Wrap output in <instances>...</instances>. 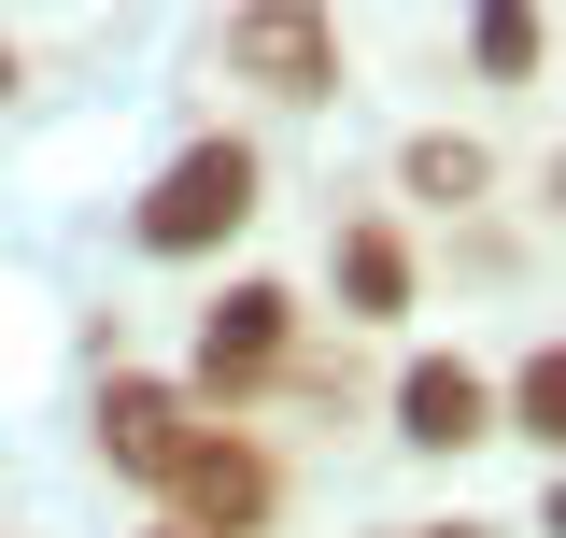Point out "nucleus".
Wrapping results in <instances>:
<instances>
[{
  "label": "nucleus",
  "instance_id": "1",
  "mask_svg": "<svg viewBox=\"0 0 566 538\" xmlns=\"http://www.w3.org/2000/svg\"><path fill=\"white\" fill-rule=\"evenodd\" d=\"M255 199H270V156H255V142H185V156H170V170H156V185H142V256H212V241H241V227H255Z\"/></svg>",
  "mask_w": 566,
  "mask_h": 538
},
{
  "label": "nucleus",
  "instance_id": "2",
  "mask_svg": "<svg viewBox=\"0 0 566 538\" xmlns=\"http://www.w3.org/2000/svg\"><path fill=\"white\" fill-rule=\"evenodd\" d=\"M170 510H185V538H255L270 525V454L241 425H199L185 468H170Z\"/></svg>",
  "mask_w": 566,
  "mask_h": 538
},
{
  "label": "nucleus",
  "instance_id": "3",
  "mask_svg": "<svg viewBox=\"0 0 566 538\" xmlns=\"http://www.w3.org/2000/svg\"><path fill=\"white\" fill-rule=\"evenodd\" d=\"M283 340H297V298H283V283H227L199 312V397H255L283 369Z\"/></svg>",
  "mask_w": 566,
  "mask_h": 538
},
{
  "label": "nucleus",
  "instance_id": "4",
  "mask_svg": "<svg viewBox=\"0 0 566 538\" xmlns=\"http://www.w3.org/2000/svg\"><path fill=\"white\" fill-rule=\"evenodd\" d=\"M227 71L241 85H270V100H340V29L326 14H227Z\"/></svg>",
  "mask_w": 566,
  "mask_h": 538
},
{
  "label": "nucleus",
  "instance_id": "5",
  "mask_svg": "<svg viewBox=\"0 0 566 538\" xmlns=\"http://www.w3.org/2000/svg\"><path fill=\"white\" fill-rule=\"evenodd\" d=\"M185 439H199V397H185V383H156V369H114V383H99V454L128 482H170Z\"/></svg>",
  "mask_w": 566,
  "mask_h": 538
},
{
  "label": "nucleus",
  "instance_id": "6",
  "mask_svg": "<svg viewBox=\"0 0 566 538\" xmlns=\"http://www.w3.org/2000/svg\"><path fill=\"white\" fill-rule=\"evenodd\" d=\"M397 439H411V454H468V439H495V383L468 369V354H411V369H397Z\"/></svg>",
  "mask_w": 566,
  "mask_h": 538
},
{
  "label": "nucleus",
  "instance_id": "7",
  "mask_svg": "<svg viewBox=\"0 0 566 538\" xmlns=\"http://www.w3.org/2000/svg\"><path fill=\"white\" fill-rule=\"evenodd\" d=\"M326 283H340V327H397V312H411V241H397V213H354L340 241H326Z\"/></svg>",
  "mask_w": 566,
  "mask_h": 538
},
{
  "label": "nucleus",
  "instance_id": "8",
  "mask_svg": "<svg viewBox=\"0 0 566 538\" xmlns=\"http://www.w3.org/2000/svg\"><path fill=\"white\" fill-rule=\"evenodd\" d=\"M397 185H411V199H439V213H468V199L495 185V156H482L468 128H411V142H397Z\"/></svg>",
  "mask_w": 566,
  "mask_h": 538
},
{
  "label": "nucleus",
  "instance_id": "9",
  "mask_svg": "<svg viewBox=\"0 0 566 538\" xmlns=\"http://www.w3.org/2000/svg\"><path fill=\"white\" fill-rule=\"evenodd\" d=\"M495 439H566V354H553V340L495 383Z\"/></svg>",
  "mask_w": 566,
  "mask_h": 538
},
{
  "label": "nucleus",
  "instance_id": "10",
  "mask_svg": "<svg viewBox=\"0 0 566 538\" xmlns=\"http://www.w3.org/2000/svg\"><path fill=\"white\" fill-rule=\"evenodd\" d=\"M468 58H482L495 85H524V71L553 58V29H538V14H482V29H468Z\"/></svg>",
  "mask_w": 566,
  "mask_h": 538
},
{
  "label": "nucleus",
  "instance_id": "11",
  "mask_svg": "<svg viewBox=\"0 0 566 538\" xmlns=\"http://www.w3.org/2000/svg\"><path fill=\"white\" fill-rule=\"evenodd\" d=\"M411 538H495V525H411Z\"/></svg>",
  "mask_w": 566,
  "mask_h": 538
},
{
  "label": "nucleus",
  "instance_id": "12",
  "mask_svg": "<svg viewBox=\"0 0 566 538\" xmlns=\"http://www.w3.org/2000/svg\"><path fill=\"white\" fill-rule=\"evenodd\" d=\"M14 85H29V71H14V43H0V100H14Z\"/></svg>",
  "mask_w": 566,
  "mask_h": 538
},
{
  "label": "nucleus",
  "instance_id": "13",
  "mask_svg": "<svg viewBox=\"0 0 566 538\" xmlns=\"http://www.w3.org/2000/svg\"><path fill=\"white\" fill-rule=\"evenodd\" d=\"M156 538H185V525H156Z\"/></svg>",
  "mask_w": 566,
  "mask_h": 538
}]
</instances>
